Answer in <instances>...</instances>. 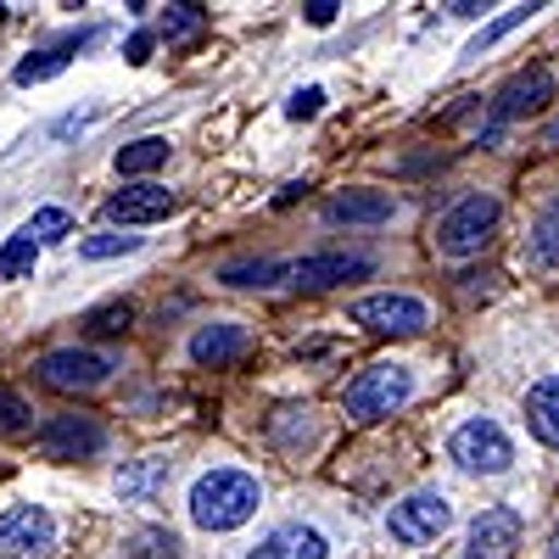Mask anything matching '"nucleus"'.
Instances as JSON below:
<instances>
[{"mask_svg": "<svg viewBox=\"0 0 559 559\" xmlns=\"http://www.w3.org/2000/svg\"><path fill=\"white\" fill-rule=\"evenodd\" d=\"M263 503V481L252 471H236V464H218V471H202L191 481V498H185V509H191V521L202 532H236L258 515Z\"/></svg>", "mask_w": 559, "mask_h": 559, "instance_id": "nucleus-1", "label": "nucleus"}, {"mask_svg": "<svg viewBox=\"0 0 559 559\" xmlns=\"http://www.w3.org/2000/svg\"><path fill=\"white\" fill-rule=\"evenodd\" d=\"M448 459L471 476H503L515 464V437H509L492 414H471L464 426L448 431Z\"/></svg>", "mask_w": 559, "mask_h": 559, "instance_id": "nucleus-2", "label": "nucleus"}, {"mask_svg": "<svg viewBox=\"0 0 559 559\" xmlns=\"http://www.w3.org/2000/svg\"><path fill=\"white\" fill-rule=\"evenodd\" d=\"M498 197L492 191H471V197H459L442 218H437V252L442 258H471L492 241V229H498Z\"/></svg>", "mask_w": 559, "mask_h": 559, "instance_id": "nucleus-3", "label": "nucleus"}, {"mask_svg": "<svg viewBox=\"0 0 559 559\" xmlns=\"http://www.w3.org/2000/svg\"><path fill=\"white\" fill-rule=\"evenodd\" d=\"M448 526H453V503H448V492H437V487H419V492H408V498H397V503L386 509V537H392L397 548H426V543H437Z\"/></svg>", "mask_w": 559, "mask_h": 559, "instance_id": "nucleus-4", "label": "nucleus"}, {"mask_svg": "<svg viewBox=\"0 0 559 559\" xmlns=\"http://www.w3.org/2000/svg\"><path fill=\"white\" fill-rule=\"evenodd\" d=\"M408 397H414L408 364H369L358 381H347L342 408H347V419H381V414H397Z\"/></svg>", "mask_w": 559, "mask_h": 559, "instance_id": "nucleus-5", "label": "nucleus"}, {"mask_svg": "<svg viewBox=\"0 0 559 559\" xmlns=\"http://www.w3.org/2000/svg\"><path fill=\"white\" fill-rule=\"evenodd\" d=\"M112 369H118L112 353H96V347H57V353L39 358L34 376H39V386H51V392H90V386L112 381Z\"/></svg>", "mask_w": 559, "mask_h": 559, "instance_id": "nucleus-6", "label": "nucleus"}, {"mask_svg": "<svg viewBox=\"0 0 559 559\" xmlns=\"http://www.w3.org/2000/svg\"><path fill=\"white\" fill-rule=\"evenodd\" d=\"M353 324H364L376 336H419L431 324V308L408 292H376L353 302Z\"/></svg>", "mask_w": 559, "mask_h": 559, "instance_id": "nucleus-7", "label": "nucleus"}, {"mask_svg": "<svg viewBox=\"0 0 559 559\" xmlns=\"http://www.w3.org/2000/svg\"><path fill=\"white\" fill-rule=\"evenodd\" d=\"M34 442L45 459H96V453H107V426L96 414H51L34 431Z\"/></svg>", "mask_w": 559, "mask_h": 559, "instance_id": "nucleus-8", "label": "nucleus"}, {"mask_svg": "<svg viewBox=\"0 0 559 559\" xmlns=\"http://www.w3.org/2000/svg\"><path fill=\"white\" fill-rule=\"evenodd\" d=\"M57 548V521L39 503H12L0 515V559H45Z\"/></svg>", "mask_w": 559, "mask_h": 559, "instance_id": "nucleus-9", "label": "nucleus"}, {"mask_svg": "<svg viewBox=\"0 0 559 559\" xmlns=\"http://www.w3.org/2000/svg\"><path fill=\"white\" fill-rule=\"evenodd\" d=\"M369 274H376V258H364V252H313L292 263V280L302 292H331V286H347V280H369Z\"/></svg>", "mask_w": 559, "mask_h": 559, "instance_id": "nucleus-10", "label": "nucleus"}, {"mask_svg": "<svg viewBox=\"0 0 559 559\" xmlns=\"http://www.w3.org/2000/svg\"><path fill=\"white\" fill-rule=\"evenodd\" d=\"M548 96H554V79L543 73V68H526V73H515L498 96H492V129H503V123H515V118H526V112H543L548 107Z\"/></svg>", "mask_w": 559, "mask_h": 559, "instance_id": "nucleus-11", "label": "nucleus"}, {"mask_svg": "<svg viewBox=\"0 0 559 559\" xmlns=\"http://www.w3.org/2000/svg\"><path fill=\"white\" fill-rule=\"evenodd\" d=\"M521 543V515L515 509H481L471 537H464V559H503Z\"/></svg>", "mask_w": 559, "mask_h": 559, "instance_id": "nucleus-12", "label": "nucleus"}, {"mask_svg": "<svg viewBox=\"0 0 559 559\" xmlns=\"http://www.w3.org/2000/svg\"><path fill=\"white\" fill-rule=\"evenodd\" d=\"M174 213H179V197L163 191V185H129V191H118L107 202V218H118V224H163Z\"/></svg>", "mask_w": 559, "mask_h": 559, "instance_id": "nucleus-13", "label": "nucleus"}, {"mask_svg": "<svg viewBox=\"0 0 559 559\" xmlns=\"http://www.w3.org/2000/svg\"><path fill=\"white\" fill-rule=\"evenodd\" d=\"M324 554H331V543H324L319 526H308V521H286V526H274L247 559H324Z\"/></svg>", "mask_w": 559, "mask_h": 559, "instance_id": "nucleus-14", "label": "nucleus"}, {"mask_svg": "<svg viewBox=\"0 0 559 559\" xmlns=\"http://www.w3.org/2000/svg\"><path fill=\"white\" fill-rule=\"evenodd\" d=\"M247 347H252V336H247V324H236V319H213V324H202V331L191 336V358L213 364V369L247 358Z\"/></svg>", "mask_w": 559, "mask_h": 559, "instance_id": "nucleus-15", "label": "nucleus"}, {"mask_svg": "<svg viewBox=\"0 0 559 559\" xmlns=\"http://www.w3.org/2000/svg\"><path fill=\"white\" fill-rule=\"evenodd\" d=\"M168 476H174V459H168V453H146V459L123 464V471L112 476V492H118L123 503H152V498L168 487Z\"/></svg>", "mask_w": 559, "mask_h": 559, "instance_id": "nucleus-16", "label": "nucleus"}, {"mask_svg": "<svg viewBox=\"0 0 559 559\" xmlns=\"http://www.w3.org/2000/svg\"><path fill=\"white\" fill-rule=\"evenodd\" d=\"M397 202L386 191H336L324 202V224H392Z\"/></svg>", "mask_w": 559, "mask_h": 559, "instance_id": "nucleus-17", "label": "nucleus"}, {"mask_svg": "<svg viewBox=\"0 0 559 559\" xmlns=\"http://www.w3.org/2000/svg\"><path fill=\"white\" fill-rule=\"evenodd\" d=\"M526 426L537 442L559 448V376H543L532 392H526Z\"/></svg>", "mask_w": 559, "mask_h": 559, "instance_id": "nucleus-18", "label": "nucleus"}, {"mask_svg": "<svg viewBox=\"0 0 559 559\" xmlns=\"http://www.w3.org/2000/svg\"><path fill=\"white\" fill-rule=\"evenodd\" d=\"M286 274H292V263H280V258H236V263L218 269V280H224V286H236V292H269Z\"/></svg>", "mask_w": 559, "mask_h": 559, "instance_id": "nucleus-19", "label": "nucleus"}, {"mask_svg": "<svg viewBox=\"0 0 559 559\" xmlns=\"http://www.w3.org/2000/svg\"><path fill=\"white\" fill-rule=\"evenodd\" d=\"M526 263L543 269V274H559V197L537 213L532 236H526Z\"/></svg>", "mask_w": 559, "mask_h": 559, "instance_id": "nucleus-20", "label": "nucleus"}, {"mask_svg": "<svg viewBox=\"0 0 559 559\" xmlns=\"http://www.w3.org/2000/svg\"><path fill=\"white\" fill-rule=\"evenodd\" d=\"M90 39H96V34H68V39H57L51 51H39V57H23L12 79H17V84H45V79H57V73L68 68V51H79V45H90Z\"/></svg>", "mask_w": 559, "mask_h": 559, "instance_id": "nucleus-21", "label": "nucleus"}, {"mask_svg": "<svg viewBox=\"0 0 559 559\" xmlns=\"http://www.w3.org/2000/svg\"><path fill=\"white\" fill-rule=\"evenodd\" d=\"M168 163V140L163 134H146V140H129V146L112 157V168L123 174V179H134V174H157Z\"/></svg>", "mask_w": 559, "mask_h": 559, "instance_id": "nucleus-22", "label": "nucleus"}, {"mask_svg": "<svg viewBox=\"0 0 559 559\" xmlns=\"http://www.w3.org/2000/svg\"><path fill=\"white\" fill-rule=\"evenodd\" d=\"M123 559H185V554H179V537L168 526H146L123 543Z\"/></svg>", "mask_w": 559, "mask_h": 559, "instance_id": "nucleus-23", "label": "nucleus"}, {"mask_svg": "<svg viewBox=\"0 0 559 559\" xmlns=\"http://www.w3.org/2000/svg\"><path fill=\"white\" fill-rule=\"evenodd\" d=\"M23 236L34 241V247H51V241H68L73 236V213L68 207H39L28 224H23Z\"/></svg>", "mask_w": 559, "mask_h": 559, "instance_id": "nucleus-24", "label": "nucleus"}, {"mask_svg": "<svg viewBox=\"0 0 559 559\" xmlns=\"http://www.w3.org/2000/svg\"><path fill=\"white\" fill-rule=\"evenodd\" d=\"M537 12H543V7H509V12L498 17V23H487V28H481V34L471 39V51H464V57H481V51H492L498 39H509V34H515L521 23H532Z\"/></svg>", "mask_w": 559, "mask_h": 559, "instance_id": "nucleus-25", "label": "nucleus"}, {"mask_svg": "<svg viewBox=\"0 0 559 559\" xmlns=\"http://www.w3.org/2000/svg\"><path fill=\"white\" fill-rule=\"evenodd\" d=\"M34 263H39V247L17 229V236L0 247V280H23V274H34Z\"/></svg>", "mask_w": 559, "mask_h": 559, "instance_id": "nucleus-26", "label": "nucleus"}, {"mask_svg": "<svg viewBox=\"0 0 559 559\" xmlns=\"http://www.w3.org/2000/svg\"><path fill=\"white\" fill-rule=\"evenodd\" d=\"M129 319H134L129 302H102V308H90V313H84L90 336H123V331H129Z\"/></svg>", "mask_w": 559, "mask_h": 559, "instance_id": "nucleus-27", "label": "nucleus"}, {"mask_svg": "<svg viewBox=\"0 0 559 559\" xmlns=\"http://www.w3.org/2000/svg\"><path fill=\"white\" fill-rule=\"evenodd\" d=\"M202 23H207L202 7H168V12H163V39H197Z\"/></svg>", "mask_w": 559, "mask_h": 559, "instance_id": "nucleus-28", "label": "nucleus"}, {"mask_svg": "<svg viewBox=\"0 0 559 559\" xmlns=\"http://www.w3.org/2000/svg\"><path fill=\"white\" fill-rule=\"evenodd\" d=\"M28 426H34V408H28L17 392L0 386V437H23Z\"/></svg>", "mask_w": 559, "mask_h": 559, "instance_id": "nucleus-29", "label": "nucleus"}, {"mask_svg": "<svg viewBox=\"0 0 559 559\" xmlns=\"http://www.w3.org/2000/svg\"><path fill=\"white\" fill-rule=\"evenodd\" d=\"M319 112H324V90H319V84L292 90V102H286V118H292V123H308V118H319Z\"/></svg>", "mask_w": 559, "mask_h": 559, "instance_id": "nucleus-30", "label": "nucleus"}, {"mask_svg": "<svg viewBox=\"0 0 559 559\" xmlns=\"http://www.w3.org/2000/svg\"><path fill=\"white\" fill-rule=\"evenodd\" d=\"M140 247V236H90L79 252L84 258H118V252H134Z\"/></svg>", "mask_w": 559, "mask_h": 559, "instance_id": "nucleus-31", "label": "nucleus"}, {"mask_svg": "<svg viewBox=\"0 0 559 559\" xmlns=\"http://www.w3.org/2000/svg\"><path fill=\"white\" fill-rule=\"evenodd\" d=\"M336 12H342L336 0H308V7H302V23H308V28H331Z\"/></svg>", "mask_w": 559, "mask_h": 559, "instance_id": "nucleus-32", "label": "nucleus"}, {"mask_svg": "<svg viewBox=\"0 0 559 559\" xmlns=\"http://www.w3.org/2000/svg\"><path fill=\"white\" fill-rule=\"evenodd\" d=\"M152 45H157V34H129V45H123V57H129L134 68H146V62H152Z\"/></svg>", "mask_w": 559, "mask_h": 559, "instance_id": "nucleus-33", "label": "nucleus"}, {"mask_svg": "<svg viewBox=\"0 0 559 559\" xmlns=\"http://www.w3.org/2000/svg\"><path fill=\"white\" fill-rule=\"evenodd\" d=\"M476 107H481V96H464V102H459L453 112H442V129H453V123H464V118H471Z\"/></svg>", "mask_w": 559, "mask_h": 559, "instance_id": "nucleus-34", "label": "nucleus"}, {"mask_svg": "<svg viewBox=\"0 0 559 559\" xmlns=\"http://www.w3.org/2000/svg\"><path fill=\"white\" fill-rule=\"evenodd\" d=\"M90 123H96V112H84V118L73 112V118H62V123H57L51 134H57V140H68V134H79V129H90Z\"/></svg>", "mask_w": 559, "mask_h": 559, "instance_id": "nucleus-35", "label": "nucleus"}, {"mask_svg": "<svg viewBox=\"0 0 559 559\" xmlns=\"http://www.w3.org/2000/svg\"><path fill=\"white\" fill-rule=\"evenodd\" d=\"M448 12H453V17H464V23H471V17H481V7H476V0H453Z\"/></svg>", "mask_w": 559, "mask_h": 559, "instance_id": "nucleus-36", "label": "nucleus"}, {"mask_svg": "<svg viewBox=\"0 0 559 559\" xmlns=\"http://www.w3.org/2000/svg\"><path fill=\"white\" fill-rule=\"evenodd\" d=\"M302 191H308V185H286V191H280V197H274V207H292V202H297Z\"/></svg>", "mask_w": 559, "mask_h": 559, "instance_id": "nucleus-37", "label": "nucleus"}, {"mask_svg": "<svg viewBox=\"0 0 559 559\" xmlns=\"http://www.w3.org/2000/svg\"><path fill=\"white\" fill-rule=\"evenodd\" d=\"M543 140H548V146H559V118H554V123L543 129Z\"/></svg>", "mask_w": 559, "mask_h": 559, "instance_id": "nucleus-38", "label": "nucleus"}, {"mask_svg": "<svg viewBox=\"0 0 559 559\" xmlns=\"http://www.w3.org/2000/svg\"><path fill=\"white\" fill-rule=\"evenodd\" d=\"M548 559H559V526L548 532Z\"/></svg>", "mask_w": 559, "mask_h": 559, "instance_id": "nucleus-39", "label": "nucleus"}]
</instances>
